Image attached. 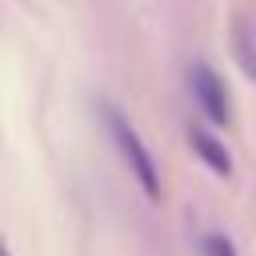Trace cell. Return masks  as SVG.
<instances>
[{
  "label": "cell",
  "mask_w": 256,
  "mask_h": 256,
  "mask_svg": "<svg viewBox=\"0 0 256 256\" xmlns=\"http://www.w3.org/2000/svg\"><path fill=\"white\" fill-rule=\"evenodd\" d=\"M108 128H112V140H116V148H120V156H124L128 172L136 176V184L144 188V196H148V200H156V196H160V172H156L152 152L144 148V140L136 136V128H132V124H124L116 112H108Z\"/></svg>",
  "instance_id": "cell-1"
},
{
  "label": "cell",
  "mask_w": 256,
  "mask_h": 256,
  "mask_svg": "<svg viewBox=\"0 0 256 256\" xmlns=\"http://www.w3.org/2000/svg\"><path fill=\"white\" fill-rule=\"evenodd\" d=\"M188 84H192V96L200 104V112L212 120V124H228V92H224V80L208 68V64H192L188 68Z\"/></svg>",
  "instance_id": "cell-2"
},
{
  "label": "cell",
  "mask_w": 256,
  "mask_h": 256,
  "mask_svg": "<svg viewBox=\"0 0 256 256\" xmlns=\"http://www.w3.org/2000/svg\"><path fill=\"white\" fill-rule=\"evenodd\" d=\"M188 144H192V152H196L216 176H232V156L224 152V144H220L212 132H204V128H188Z\"/></svg>",
  "instance_id": "cell-3"
},
{
  "label": "cell",
  "mask_w": 256,
  "mask_h": 256,
  "mask_svg": "<svg viewBox=\"0 0 256 256\" xmlns=\"http://www.w3.org/2000/svg\"><path fill=\"white\" fill-rule=\"evenodd\" d=\"M208 248H212V256H236V248H232V240H228V236H212V240H208Z\"/></svg>",
  "instance_id": "cell-4"
}]
</instances>
